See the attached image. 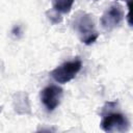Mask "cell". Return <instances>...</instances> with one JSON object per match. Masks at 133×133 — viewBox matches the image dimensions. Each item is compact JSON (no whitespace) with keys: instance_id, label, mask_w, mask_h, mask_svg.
Returning a JSON list of instances; mask_svg holds the SVG:
<instances>
[{"instance_id":"cell-1","label":"cell","mask_w":133,"mask_h":133,"mask_svg":"<svg viewBox=\"0 0 133 133\" xmlns=\"http://www.w3.org/2000/svg\"><path fill=\"white\" fill-rule=\"evenodd\" d=\"M74 28L81 43L84 45H91L99 37V32L96 29L92 16L85 11H79L76 15L74 19Z\"/></svg>"},{"instance_id":"cell-2","label":"cell","mask_w":133,"mask_h":133,"mask_svg":"<svg viewBox=\"0 0 133 133\" xmlns=\"http://www.w3.org/2000/svg\"><path fill=\"white\" fill-rule=\"evenodd\" d=\"M100 126L105 132H124L128 129L129 122L122 112L111 111L109 108L108 111L104 109Z\"/></svg>"},{"instance_id":"cell-3","label":"cell","mask_w":133,"mask_h":133,"mask_svg":"<svg viewBox=\"0 0 133 133\" xmlns=\"http://www.w3.org/2000/svg\"><path fill=\"white\" fill-rule=\"evenodd\" d=\"M82 68V61L76 58L71 61H65L50 72V76L58 83L64 84L76 77Z\"/></svg>"},{"instance_id":"cell-4","label":"cell","mask_w":133,"mask_h":133,"mask_svg":"<svg viewBox=\"0 0 133 133\" xmlns=\"http://www.w3.org/2000/svg\"><path fill=\"white\" fill-rule=\"evenodd\" d=\"M124 17L125 12L123 6L118 3H114L104 11L100 19V22L102 27L106 31H111L121 25V23L124 20Z\"/></svg>"},{"instance_id":"cell-5","label":"cell","mask_w":133,"mask_h":133,"mask_svg":"<svg viewBox=\"0 0 133 133\" xmlns=\"http://www.w3.org/2000/svg\"><path fill=\"white\" fill-rule=\"evenodd\" d=\"M62 94V88L58 85H48L41 91V101L48 111H53L60 104Z\"/></svg>"},{"instance_id":"cell-6","label":"cell","mask_w":133,"mask_h":133,"mask_svg":"<svg viewBox=\"0 0 133 133\" xmlns=\"http://www.w3.org/2000/svg\"><path fill=\"white\" fill-rule=\"evenodd\" d=\"M75 0H51L52 7L59 14H69L73 7Z\"/></svg>"},{"instance_id":"cell-7","label":"cell","mask_w":133,"mask_h":133,"mask_svg":"<svg viewBox=\"0 0 133 133\" xmlns=\"http://www.w3.org/2000/svg\"><path fill=\"white\" fill-rule=\"evenodd\" d=\"M47 16H48V19L53 23V24H58L62 21V17L60 16L59 12L55 11L54 9L52 11H48L47 12Z\"/></svg>"},{"instance_id":"cell-8","label":"cell","mask_w":133,"mask_h":133,"mask_svg":"<svg viewBox=\"0 0 133 133\" xmlns=\"http://www.w3.org/2000/svg\"><path fill=\"white\" fill-rule=\"evenodd\" d=\"M95 1H97V0H95Z\"/></svg>"}]
</instances>
